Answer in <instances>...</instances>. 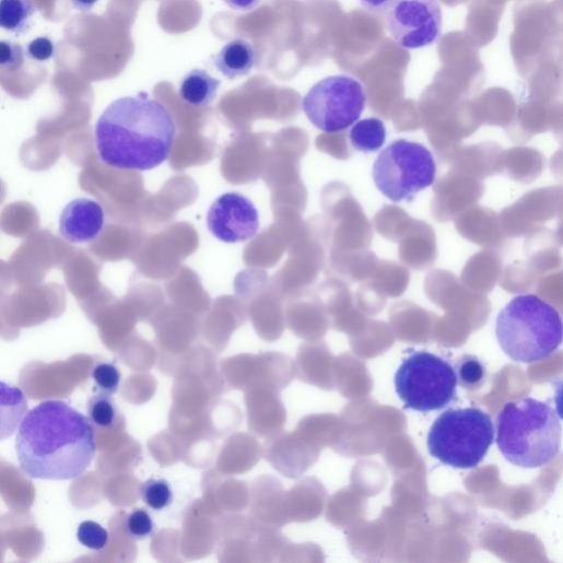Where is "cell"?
Returning a JSON list of instances; mask_svg holds the SVG:
<instances>
[{"mask_svg": "<svg viewBox=\"0 0 563 563\" xmlns=\"http://www.w3.org/2000/svg\"><path fill=\"white\" fill-rule=\"evenodd\" d=\"M175 133L169 110L140 93L116 99L104 110L96 124L95 144L104 164L145 172L168 159Z\"/></svg>", "mask_w": 563, "mask_h": 563, "instance_id": "2", "label": "cell"}, {"mask_svg": "<svg viewBox=\"0 0 563 563\" xmlns=\"http://www.w3.org/2000/svg\"><path fill=\"white\" fill-rule=\"evenodd\" d=\"M77 536L84 547L95 551L105 549L109 540L108 531L93 520L83 521L78 528Z\"/></svg>", "mask_w": 563, "mask_h": 563, "instance_id": "24", "label": "cell"}, {"mask_svg": "<svg viewBox=\"0 0 563 563\" xmlns=\"http://www.w3.org/2000/svg\"><path fill=\"white\" fill-rule=\"evenodd\" d=\"M349 139L352 148L359 152H377L386 142V126L379 118L362 119L353 125Z\"/></svg>", "mask_w": 563, "mask_h": 563, "instance_id": "18", "label": "cell"}, {"mask_svg": "<svg viewBox=\"0 0 563 563\" xmlns=\"http://www.w3.org/2000/svg\"><path fill=\"white\" fill-rule=\"evenodd\" d=\"M255 63V49L250 43L244 39H235L228 43L213 59L214 67L230 80L248 75Z\"/></svg>", "mask_w": 563, "mask_h": 563, "instance_id": "14", "label": "cell"}, {"mask_svg": "<svg viewBox=\"0 0 563 563\" xmlns=\"http://www.w3.org/2000/svg\"><path fill=\"white\" fill-rule=\"evenodd\" d=\"M395 385L404 408L421 413L444 410L457 400L455 366L427 351H414L402 362Z\"/></svg>", "mask_w": 563, "mask_h": 563, "instance_id": "7", "label": "cell"}, {"mask_svg": "<svg viewBox=\"0 0 563 563\" xmlns=\"http://www.w3.org/2000/svg\"><path fill=\"white\" fill-rule=\"evenodd\" d=\"M25 50L21 45L0 40V70L17 72L25 63Z\"/></svg>", "mask_w": 563, "mask_h": 563, "instance_id": "25", "label": "cell"}, {"mask_svg": "<svg viewBox=\"0 0 563 563\" xmlns=\"http://www.w3.org/2000/svg\"><path fill=\"white\" fill-rule=\"evenodd\" d=\"M458 385L469 391L480 389L486 378V367L477 356L466 354L455 365Z\"/></svg>", "mask_w": 563, "mask_h": 563, "instance_id": "19", "label": "cell"}, {"mask_svg": "<svg viewBox=\"0 0 563 563\" xmlns=\"http://www.w3.org/2000/svg\"><path fill=\"white\" fill-rule=\"evenodd\" d=\"M221 84V81L209 72L196 69L181 80L178 94L186 104L204 107L215 101Z\"/></svg>", "mask_w": 563, "mask_h": 563, "instance_id": "15", "label": "cell"}, {"mask_svg": "<svg viewBox=\"0 0 563 563\" xmlns=\"http://www.w3.org/2000/svg\"><path fill=\"white\" fill-rule=\"evenodd\" d=\"M363 9L373 15L388 13L400 0H359Z\"/></svg>", "mask_w": 563, "mask_h": 563, "instance_id": "27", "label": "cell"}, {"mask_svg": "<svg viewBox=\"0 0 563 563\" xmlns=\"http://www.w3.org/2000/svg\"><path fill=\"white\" fill-rule=\"evenodd\" d=\"M89 420L103 430L113 429L118 421V410L112 396L97 392L87 406Z\"/></svg>", "mask_w": 563, "mask_h": 563, "instance_id": "20", "label": "cell"}, {"mask_svg": "<svg viewBox=\"0 0 563 563\" xmlns=\"http://www.w3.org/2000/svg\"><path fill=\"white\" fill-rule=\"evenodd\" d=\"M8 197V185L0 178V204H3Z\"/></svg>", "mask_w": 563, "mask_h": 563, "instance_id": "31", "label": "cell"}, {"mask_svg": "<svg viewBox=\"0 0 563 563\" xmlns=\"http://www.w3.org/2000/svg\"><path fill=\"white\" fill-rule=\"evenodd\" d=\"M56 55V45L48 37L33 40L27 47V56L38 62H47Z\"/></svg>", "mask_w": 563, "mask_h": 563, "instance_id": "26", "label": "cell"}, {"mask_svg": "<svg viewBox=\"0 0 563 563\" xmlns=\"http://www.w3.org/2000/svg\"><path fill=\"white\" fill-rule=\"evenodd\" d=\"M124 529L130 539L141 541L150 538L155 528L153 519L146 509L134 508L128 514Z\"/></svg>", "mask_w": 563, "mask_h": 563, "instance_id": "23", "label": "cell"}, {"mask_svg": "<svg viewBox=\"0 0 563 563\" xmlns=\"http://www.w3.org/2000/svg\"><path fill=\"white\" fill-rule=\"evenodd\" d=\"M98 2L99 0H71L74 9L82 13L91 12Z\"/></svg>", "mask_w": 563, "mask_h": 563, "instance_id": "30", "label": "cell"}, {"mask_svg": "<svg viewBox=\"0 0 563 563\" xmlns=\"http://www.w3.org/2000/svg\"><path fill=\"white\" fill-rule=\"evenodd\" d=\"M39 227V214L31 203H13L0 214V230L9 236L27 237L37 232Z\"/></svg>", "mask_w": 563, "mask_h": 563, "instance_id": "16", "label": "cell"}, {"mask_svg": "<svg viewBox=\"0 0 563 563\" xmlns=\"http://www.w3.org/2000/svg\"><path fill=\"white\" fill-rule=\"evenodd\" d=\"M496 444L512 465L543 468L560 453V420L548 403L532 398L508 402L497 418Z\"/></svg>", "mask_w": 563, "mask_h": 563, "instance_id": "3", "label": "cell"}, {"mask_svg": "<svg viewBox=\"0 0 563 563\" xmlns=\"http://www.w3.org/2000/svg\"><path fill=\"white\" fill-rule=\"evenodd\" d=\"M495 441L492 418L477 408L449 410L434 422L427 446L432 457L455 469L477 468Z\"/></svg>", "mask_w": 563, "mask_h": 563, "instance_id": "5", "label": "cell"}, {"mask_svg": "<svg viewBox=\"0 0 563 563\" xmlns=\"http://www.w3.org/2000/svg\"><path fill=\"white\" fill-rule=\"evenodd\" d=\"M28 413V401L23 390L0 382V442L11 438Z\"/></svg>", "mask_w": 563, "mask_h": 563, "instance_id": "13", "label": "cell"}, {"mask_svg": "<svg viewBox=\"0 0 563 563\" xmlns=\"http://www.w3.org/2000/svg\"><path fill=\"white\" fill-rule=\"evenodd\" d=\"M224 2L235 11L249 12L255 10L261 0H224Z\"/></svg>", "mask_w": 563, "mask_h": 563, "instance_id": "29", "label": "cell"}, {"mask_svg": "<svg viewBox=\"0 0 563 563\" xmlns=\"http://www.w3.org/2000/svg\"><path fill=\"white\" fill-rule=\"evenodd\" d=\"M36 11L34 0H0V30L17 36L26 34Z\"/></svg>", "mask_w": 563, "mask_h": 563, "instance_id": "17", "label": "cell"}, {"mask_svg": "<svg viewBox=\"0 0 563 563\" xmlns=\"http://www.w3.org/2000/svg\"><path fill=\"white\" fill-rule=\"evenodd\" d=\"M208 228L214 237L227 244L253 239L260 227L255 204L239 193L220 197L208 213Z\"/></svg>", "mask_w": 563, "mask_h": 563, "instance_id": "11", "label": "cell"}, {"mask_svg": "<svg viewBox=\"0 0 563 563\" xmlns=\"http://www.w3.org/2000/svg\"><path fill=\"white\" fill-rule=\"evenodd\" d=\"M14 284L10 263L0 260V300L4 298Z\"/></svg>", "mask_w": 563, "mask_h": 563, "instance_id": "28", "label": "cell"}, {"mask_svg": "<svg viewBox=\"0 0 563 563\" xmlns=\"http://www.w3.org/2000/svg\"><path fill=\"white\" fill-rule=\"evenodd\" d=\"M105 226L103 207L90 199H78L67 206L60 218V235L70 244L96 241Z\"/></svg>", "mask_w": 563, "mask_h": 563, "instance_id": "12", "label": "cell"}, {"mask_svg": "<svg viewBox=\"0 0 563 563\" xmlns=\"http://www.w3.org/2000/svg\"><path fill=\"white\" fill-rule=\"evenodd\" d=\"M437 165L424 144L399 139L375 159L372 177L378 190L395 203L411 202L435 183Z\"/></svg>", "mask_w": 563, "mask_h": 563, "instance_id": "6", "label": "cell"}, {"mask_svg": "<svg viewBox=\"0 0 563 563\" xmlns=\"http://www.w3.org/2000/svg\"><path fill=\"white\" fill-rule=\"evenodd\" d=\"M74 249L47 230L35 232L10 260L14 283L19 286L43 283L49 271L62 268Z\"/></svg>", "mask_w": 563, "mask_h": 563, "instance_id": "10", "label": "cell"}, {"mask_svg": "<svg viewBox=\"0 0 563 563\" xmlns=\"http://www.w3.org/2000/svg\"><path fill=\"white\" fill-rule=\"evenodd\" d=\"M392 39L415 50L434 45L443 34V11L438 0H400L387 20Z\"/></svg>", "mask_w": 563, "mask_h": 563, "instance_id": "9", "label": "cell"}, {"mask_svg": "<svg viewBox=\"0 0 563 563\" xmlns=\"http://www.w3.org/2000/svg\"><path fill=\"white\" fill-rule=\"evenodd\" d=\"M140 493L145 505L155 512L169 507L174 499L173 490L164 479L146 480L142 483Z\"/></svg>", "mask_w": 563, "mask_h": 563, "instance_id": "21", "label": "cell"}, {"mask_svg": "<svg viewBox=\"0 0 563 563\" xmlns=\"http://www.w3.org/2000/svg\"><path fill=\"white\" fill-rule=\"evenodd\" d=\"M495 333L503 352L515 362L536 363L562 342L560 313L535 294L514 297L499 314Z\"/></svg>", "mask_w": 563, "mask_h": 563, "instance_id": "4", "label": "cell"}, {"mask_svg": "<svg viewBox=\"0 0 563 563\" xmlns=\"http://www.w3.org/2000/svg\"><path fill=\"white\" fill-rule=\"evenodd\" d=\"M92 379L97 392L114 396L119 389L121 374L114 362H101L93 367Z\"/></svg>", "mask_w": 563, "mask_h": 563, "instance_id": "22", "label": "cell"}, {"mask_svg": "<svg viewBox=\"0 0 563 563\" xmlns=\"http://www.w3.org/2000/svg\"><path fill=\"white\" fill-rule=\"evenodd\" d=\"M96 449L91 421L62 401H46L28 412L16 438L22 470L40 480L67 481L82 476Z\"/></svg>", "mask_w": 563, "mask_h": 563, "instance_id": "1", "label": "cell"}, {"mask_svg": "<svg viewBox=\"0 0 563 563\" xmlns=\"http://www.w3.org/2000/svg\"><path fill=\"white\" fill-rule=\"evenodd\" d=\"M366 105L363 85L348 75H333L316 83L302 101L309 121L328 133L354 125Z\"/></svg>", "mask_w": 563, "mask_h": 563, "instance_id": "8", "label": "cell"}]
</instances>
